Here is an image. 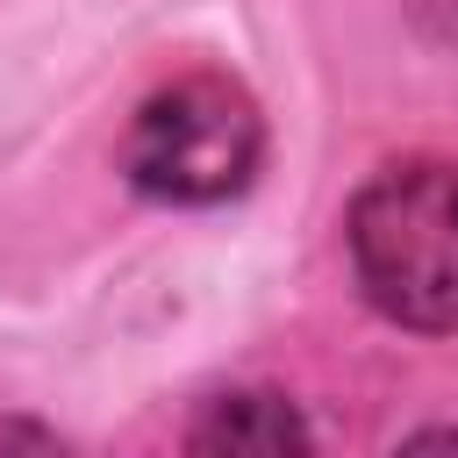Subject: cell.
I'll list each match as a JSON object with an SVG mask.
<instances>
[{
	"mask_svg": "<svg viewBox=\"0 0 458 458\" xmlns=\"http://www.w3.org/2000/svg\"><path fill=\"white\" fill-rule=\"evenodd\" d=\"M358 293L401 329H458V165H386L344 222Z\"/></svg>",
	"mask_w": 458,
	"mask_h": 458,
	"instance_id": "obj_1",
	"label": "cell"
},
{
	"mask_svg": "<svg viewBox=\"0 0 458 458\" xmlns=\"http://www.w3.org/2000/svg\"><path fill=\"white\" fill-rule=\"evenodd\" d=\"M258 157H265L258 100L215 72H193V79H172L165 93H150L136 107L129 150H122L129 186L150 200H179V208H208V200L243 193Z\"/></svg>",
	"mask_w": 458,
	"mask_h": 458,
	"instance_id": "obj_2",
	"label": "cell"
},
{
	"mask_svg": "<svg viewBox=\"0 0 458 458\" xmlns=\"http://www.w3.org/2000/svg\"><path fill=\"white\" fill-rule=\"evenodd\" d=\"M186 444L193 451H258V458H279V451H308V429H301V415L279 394H222L186 429Z\"/></svg>",
	"mask_w": 458,
	"mask_h": 458,
	"instance_id": "obj_3",
	"label": "cell"
}]
</instances>
